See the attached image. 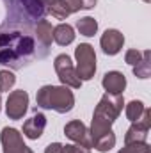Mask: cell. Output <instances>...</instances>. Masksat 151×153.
Returning <instances> with one entry per match:
<instances>
[{
  "mask_svg": "<svg viewBox=\"0 0 151 153\" xmlns=\"http://www.w3.org/2000/svg\"><path fill=\"white\" fill-rule=\"evenodd\" d=\"M141 59H142V52H141V50L132 48V50H128V52L124 53V61H126V64H130L132 68H133Z\"/></svg>",
  "mask_w": 151,
  "mask_h": 153,
  "instance_id": "cb8c5ba5",
  "label": "cell"
},
{
  "mask_svg": "<svg viewBox=\"0 0 151 153\" xmlns=\"http://www.w3.org/2000/svg\"><path fill=\"white\" fill-rule=\"evenodd\" d=\"M71 11V14L80 11V9H93L96 5V0H64Z\"/></svg>",
  "mask_w": 151,
  "mask_h": 153,
  "instance_id": "7402d4cb",
  "label": "cell"
},
{
  "mask_svg": "<svg viewBox=\"0 0 151 153\" xmlns=\"http://www.w3.org/2000/svg\"><path fill=\"white\" fill-rule=\"evenodd\" d=\"M75 59H76V75L78 78L91 80L96 73V53L94 48L89 43H80L75 48Z\"/></svg>",
  "mask_w": 151,
  "mask_h": 153,
  "instance_id": "277c9868",
  "label": "cell"
},
{
  "mask_svg": "<svg viewBox=\"0 0 151 153\" xmlns=\"http://www.w3.org/2000/svg\"><path fill=\"white\" fill-rule=\"evenodd\" d=\"M44 126H46V117H44V114L36 112L30 119H27V121L23 123V135H25L27 139L36 141V139H39V137L43 135Z\"/></svg>",
  "mask_w": 151,
  "mask_h": 153,
  "instance_id": "8fae6325",
  "label": "cell"
},
{
  "mask_svg": "<svg viewBox=\"0 0 151 153\" xmlns=\"http://www.w3.org/2000/svg\"><path fill=\"white\" fill-rule=\"evenodd\" d=\"M38 107L66 114L75 105V96L66 85H43L36 94Z\"/></svg>",
  "mask_w": 151,
  "mask_h": 153,
  "instance_id": "3957f363",
  "label": "cell"
},
{
  "mask_svg": "<svg viewBox=\"0 0 151 153\" xmlns=\"http://www.w3.org/2000/svg\"><path fill=\"white\" fill-rule=\"evenodd\" d=\"M76 29L82 36L85 38H91L98 32V22L93 18V16H84L80 20H76Z\"/></svg>",
  "mask_w": 151,
  "mask_h": 153,
  "instance_id": "2e32d148",
  "label": "cell"
},
{
  "mask_svg": "<svg viewBox=\"0 0 151 153\" xmlns=\"http://www.w3.org/2000/svg\"><path fill=\"white\" fill-rule=\"evenodd\" d=\"M36 52L34 38L21 32H0V64L18 70Z\"/></svg>",
  "mask_w": 151,
  "mask_h": 153,
  "instance_id": "6da1fadb",
  "label": "cell"
},
{
  "mask_svg": "<svg viewBox=\"0 0 151 153\" xmlns=\"http://www.w3.org/2000/svg\"><path fill=\"white\" fill-rule=\"evenodd\" d=\"M29 111V94L23 89L13 91L5 102V114L9 119H21Z\"/></svg>",
  "mask_w": 151,
  "mask_h": 153,
  "instance_id": "52a82bcc",
  "label": "cell"
},
{
  "mask_svg": "<svg viewBox=\"0 0 151 153\" xmlns=\"http://www.w3.org/2000/svg\"><path fill=\"white\" fill-rule=\"evenodd\" d=\"M100 45H101V48L107 55H115V53L121 52V48L124 45V36L117 29H107L101 34Z\"/></svg>",
  "mask_w": 151,
  "mask_h": 153,
  "instance_id": "30bf717a",
  "label": "cell"
},
{
  "mask_svg": "<svg viewBox=\"0 0 151 153\" xmlns=\"http://www.w3.org/2000/svg\"><path fill=\"white\" fill-rule=\"evenodd\" d=\"M144 103L141 102V100H132L128 105H126V117L130 119V123H133V121H137L142 112H144Z\"/></svg>",
  "mask_w": 151,
  "mask_h": 153,
  "instance_id": "ffe728a7",
  "label": "cell"
},
{
  "mask_svg": "<svg viewBox=\"0 0 151 153\" xmlns=\"http://www.w3.org/2000/svg\"><path fill=\"white\" fill-rule=\"evenodd\" d=\"M34 32H36V38H38V43L44 48V53L48 52V48H50V45H52V32H53V29H52V23L48 22V20H38V23H36V27H34Z\"/></svg>",
  "mask_w": 151,
  "mask_h": 153,
  "instance_id": "4fadbf2b",
  "label": "cell"
},
{
  "mask_svg": "<svg viewBox=\"0 0 151 153\" xmlns=\"http://www.w3.org/2000/svg\"><path fill=\"white\" fill-rule=\"evenodd\" d=\"M0 105H2V93H0Z\"/></svg>",
  "mask_w": 151,
  "mask_h": 153,
  "instance_id": "4316f807",
  "label": "cell"
},
{
  "mask_svg": "<svg viewBox=\"0 0 151 153\" xmlns=\"http://www.w3.org/2000/svg\"><path fill=\"white\" fill-rule=\"evenodd\" d=\"M117 153H150L148 143H135V144H124V148Z\"/></svg>",
  "mask_w": 151,
  "mask_h": 153,
  "instance_id": "603a6c76",
  "label": "cell"
},
{
  "mask_svg": "<svg viewBox=\"0 0 151 153\" xmlns=\"http://www.w3.org/2000/svg\"><path fill=\"white\" fill-rule=\"evenodd\" d=\"M64 134H66V137L68 139H71L75 144H80V146H84V148H93V139H91V132H89V128L82 123V121H70V123H66V126H64Z\"/></svg>",
  "mask_w": 151,
  "mask_h": 153,
  "instance_id": "9c48e42d",
  "label": "cell"
},
{
  "mask_svg": "<svg viewBox=\"0 0 151 153\" xmlns=\"http://www.w3.org/2000/svg\"><path fill=\"white\" fill-rule=\"evenodd\" d=\"M61 150H62V144L61 143H52V144L46 146L44 153H61Z\"/></svg>",
  "mask_w": 151,
  "mask_h": 153,
  "instance_id": "484cf974",
  "label": "cell"
},
{
  "mask_svg": "<svg viewBox=\"0 0 151 153\" xmlns=\"http://www.w3.org/2000/svg\"><path fill=\"white\" fill-rule=\"evenodd\" d=\"M114 146H115V135H114L112 130L107 132V134L93 137V148H96L98 152L105 153V152H109V150H112Z\"/></svg>",
  "mask_w": 151,
  "mask_h": 153,
  "instance_id": "9a60e30c",
  "label": "cell"
},
{
  "mask_svg": "<svg viewBox=\"0 0 151 153\" xmlns=\"http://www.w3.org/2000/svg\"><path fill=\"white\" fill-rule=\"evenodd\" d=\"M52 38H53V41H55L57 45L66 46V45L73 43V39H75V30H73L71 25H68V23H61V25L53 27Z\"/></svg>",
  "mask_w": 151,
  "mask_h": 153,
  "instance_id": "5bb4252c",
  "label": "cell"
},
{
  "mask_svg": "<svg viewBox=\"0 0 151 153\" xmlns=\"http://www.w3.org/2000/svg\"><path fill=\"white\" fill-rule=\"evenodd\" d=\"M0 141L4 146V153H34L23 143V137L16 128H11V126L2 128Z\"/></svg>",
  "mask_w": 151,
  "mask_h": 153,
  "instance_id": "ba28073f",
  "label": "cell"
},
{
  "mask_svg": "<svg viewBox=\"0 0 151 153\" xmlns=\"http://www.w3.org/2000/svg\"><path fill=\"white\" fill-rule=\"evenodd\" d=\"M101 84L109 94H123V91L126 87V76L121 71H109L103 75Z\"/></svg>",
  "mask_w": 151,
  "mask_h": 153,
  "instance_id": "7c38bea8",
  "label": "cell"
},
{
  "mask_svg": "<svg viewBox=\"0 0 151 153\" xmlns=\"http://www.w3.org/2000/svg\"><path fill=\"white\" fill-rule=\"evenodd\" d=\"M61 153H91V150L84 148L80 144H66V146H62Z\"/></svg>",
  "mask_w": 151,
  "mask_h": 153,
  "instance_id": "d4e9b609",
  "label": "cell"
},
{
  "mask_svg": "<svg viewBox=\"0 0 151 153\" xmlns=\"http://www.w3.org/2000/svg\"><path fill=\"white\" fill-rule=\"evenodd\" d=\"M16 84V76L9 70H0V93H9Z\"/></svg>",
  "mask_w": 151,
  "mask_h": 153,
  "instance_id": "44dd1931",
  "label": "cell"
},
{
  "mask_svg": "<svg viewBox=\"0 0 151 153\" xmlns=\"http://www.w3.org/2000/svg\"><path fill=\"white\" fill-rule=\"evenodd\" d=\"M53 68L57 71L59 80L62 82V85L73 87V89H78L82 85V80L76 75V70L73 66V62H71V59H70V55H66V53L57 55L55 61H53Z\"/></svg>",
  "mask_w": 151,
  "mask_h": 153,
  "instance_id": "5b68a950",
  "label": "cell"
},
{
  "mask_svg": "<svg viewBox=\"0 0 151 153\" xmlns=\"http://www.w3.org/2000/svg\"><path fill=\"white\" fill-rule=\"evenodd\" d=\"M46 11H48L53 18H57V20H66V18L71 14L68 4H66L64 0H53V2L46 7Z\"/></svg>",
  "mask_w": 151,
  "mask_h": 153,
  "instance_id": "ac0fdd59",
  "label": "cell"
},
{
  "mask_svg": "<svg viewBox=\"0 0 151 153\" xmlns=\"http://www.w3.org/2000/svg\"><path fill=\"white\" fill-rule=\"evenodd\" d=\"M144 2H151V0H144Z\"/></svg>",
  "mask_w": 151,
  "mask_h": 153,
  "instance_id": "83f0119b",
  "label": "cell"
},
{
  "mask_svg": "<svg viewBox=\"0 0 151 153\" xmlns=\"http://www.w3.org/2000/svg\"><path fill=\"white\" fill-rule=\"evenodd\" d=\"M123 105H124L123 94H109V93H105L101 96V100L98 102V105L94 109V114H93V123H91V130H89L91 139L112 130L114 121L121 114Z\"/></svg>",
  "mask_w": 151,
  "mask_h": 153,
  "instance_id": "7a4b0ae2",
  "label": "cell"
},
{
  "mask_svg": "<svg viewBox=\"0 0 151 153\" xmlns=\"http://www.w3.org/2000/svg\"><path fill=\"white\" fill-rule=\"evenodd\" d=\"M133 75L139 78H148L151 75V52L144 50L142 52V59L133 66Z\"/></svg>",
  "mask_w": 151,
  "mask_h": 153,
  "instance_id": "e0dca14e",
  "label": "cell"
},
{
  "mask_svg": "<svg viewBox=\"0 0 151 153\" xmlns=\"http://www.w3.org/2000/svg\"><path fill=\"white\" fill-rule=\"evenodd\" d=\"M151 126V111L144 109L142 116L132 123V126L126 130L124 135V144H135V143H146L148 139V132Z\"/></svg>",
  "mask_w": 151,
  "mask_h": 153,
  "instance_id": "8992f818",
  "label": "cell"
},
{
  "mask_svg": "<svg viewBox=\"0 0 151 153\" xmlns=\"http://www.w3.org/2000/svg\"><path fill=\"white\" fill-rule=\"evenodd\" d=\"M20 4L25 7V11L29 13L30 18L34 20H41L43 14H44V5L39 2V0H20Z\"/></svg>",
  "mask_w": 151,
  "mask_h": 153,
  "instance_id": "d6986e66",
  "label": "cell"
}]
</instances>
